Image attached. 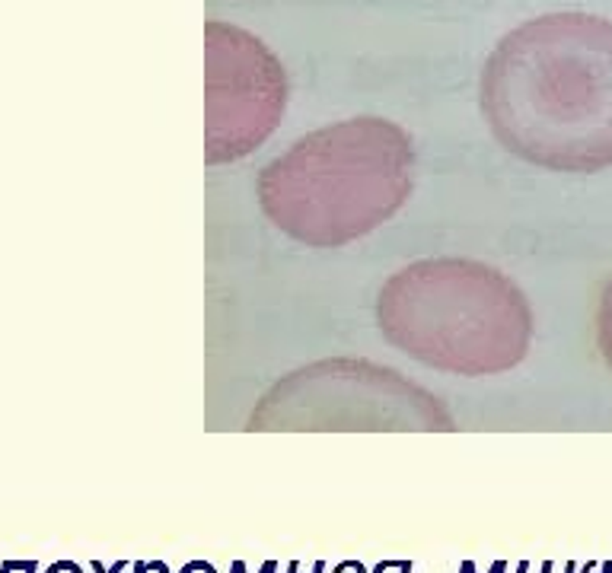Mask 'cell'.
Here are the masks:
<instances>
[{"mask_svg":"<svg viewBox=\"0 0 612 573\" xmlns=\"http://www.w3.org/2000/svg\"><path fill=\"white\" fill-rule=\"evenodd\" d=\"M482 99L514 150L558 166L612 163V19L548 13L510 29L491 51Z\"/></svg>","mask_w":612,"mask_h":573,"instance_id":"1","label":"cell"},{"mask_svg":"<svg viewBox=\"0 0 612 573\" xmlns=\"http://www.w3.org/2000/svg\"><path fill=\"white\" fill-rule=\"evenodd\" d=\"M208 127L220 146H249L271 131L284 106L278 57L230 23H208Z\"/></svg>","mask_w":612,"mask_h":573,"instance_id":"2","label":"cell"},{"mask_svg":"<svg viewBox=\"0 0 612 573\" xmlns=\"http://www.w3.org/2000/svg\"><path fill=\"white\" fill-rule=\"evenodd\" d=\"M182 573H214V570H210L208 564H191V567H185Z\"/></svg>","mask_w":612,"mask_h":573,"instance_id":"4","label":"cell"},{"mask_svg":"<svg viewBox=\"0 0 612 573\" xmlns=\"http://www.w3.org/2000/svg\"><path fill=\"white\" fill-rule=\"evenodd\" d=\"M599 341H603V350L612 363V286L606 290L603 309H599Z\"/></svg>","mask_w":612,"mask_h":573,"instance_id":"3","label":"cell"}]
</instances>
